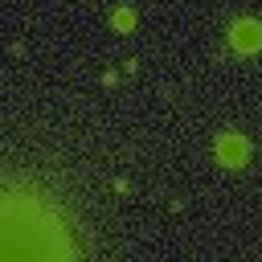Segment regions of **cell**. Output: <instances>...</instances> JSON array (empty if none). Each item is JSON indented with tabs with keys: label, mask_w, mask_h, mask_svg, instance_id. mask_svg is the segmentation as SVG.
Returning a JSON list of instances; mask_svg holds the SVG:
<instances>
[{
	"label": "cell",
	"mask_w": 262,
	"mask_h": 262,
	"mask_svg": "<svg viewBox=\"0 0 262 262\" xmlns=\"http://www.w3.org/2000/svg\"><path fill=\"white\" fill-rule=\"evenodd\" d=\"M111 25H115L119 33H131V29H135V12H131V8H115V12H111Z\"/></svg>",
	"instance_id": "277c9868"
},
{
	"label": "cell",
	"mask_w": 262,
	"mask_h": 262,
	"mask_svg": "<svg viewBox=\"0 0 262 262\" xmlns=\"http://www.w3.org/2000/svg\"><path fill=\"white\" fill-rule=\"evenodd\" d=\"M0 262H78L66 217L29 184H0Z\"/></svg>",
	"instance_id": "6da1fadb"
},
{
	"label": "cell",
	"mask_w": 262,
	"mask_h": 262,
	"mask_svg": "<svg viewBox=\"0 0 262 262\" xmlns=\"http://www.w3.org/2000/svg\"><path fill=\"white\" fill-rule=\"evenodd\" d=\"M229 45L237 49V53H258L262 49V20H254V16H242V20H233L229 25Z\"/></svg>",
	"instance_id": "7a4b0ae2"
},
{
	"label": "cell",
	"mask_w": 262,
	"mask_h": 262,
	"mask_svg": "<svg viewBox=\"0 0 262 262\" xmlns=\"http://www.w3.org/2000/svg\"><path fill=\"white\" fill-rule=\"evenodd\" d=\"M217 164H225V168H242L246 164V156H250V143L237 135V131H225V135H217Z\"/></svg>",
	"instance_id": "3957f363"
}]
</instances>
